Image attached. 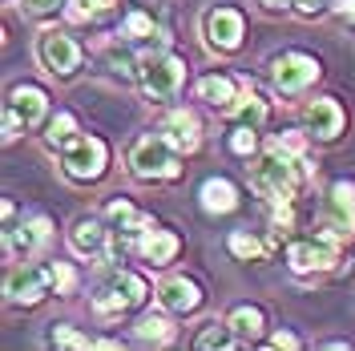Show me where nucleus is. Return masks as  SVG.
Listing matches in <instances>:
<instances>
[{"mask_svg":"<svg viewBox=\"0 0 355 351\" xmlns=\"http://www.w3.org/2000/svg\"><path fill=\"white\" fill-rule=\"evenodd\" d=\"M303 182H307V162H303V154L283 150V146H275V142H270V150L250 166V186L263 198H270V202H275V198H295Z\"/></svg>","mask_w":355,"mask_h":351,"instance_id":"nucleus-1","label":"nucleus"},{"mask_svg":"<svg viewBox=\"0 0 355 351\" xmlns=\"http://www.w3.org/2000/svg\"><path fill=\"white\" fill-rule=\"evenodd\" d=\"M121 37H130V41H141V37H154V21L141 12V8H133L125 24H121Z\"/></svg>","mask_w":355,"mask_h":351,"instance_id":"nucleus-28","label":"nucleus"},{"mask_svg":"<svg viewBox=\"0 0 355 351\" xmlns=\"http://www.w3.org/2000/svg\"><path fill=\"white\" fill-rule=\"evenodd\" d=\"M146 303V283H141V275H133V271H117L110 275L101 291L93 295V315L97 319H121L125 311L141 307Z\"/></svg>","mask_w":355,"mask_h":351,"instance_id":"nucleus-4","label":"nucleus"},{"mask_svg":"<svg viewBox=\"0 0 355 351\" xmlns=\"http://www.w3.org/2000/svg\"><path fill=\"white\" fill-rule=\"evenodd\" d=\"M105 166H110V146L101 137H89L85 133V137H73L61 150V170L73 182H97L105 174Z\"/></svg>","mask_w":355,"mask_h":351,"instance_id":"nucleus-5","label":"nucleus"},{"mask_svg":"<svg viewBox=\"0 0 355 351\" xmlns=\"http://www.w3.org/2000/svg\"><path fill=\"white\" fill-rule=\"evenodd\" d=\"M335 12H339L343 21H352V24H355V0H339V4H335Z\"/></svg>","mask_w":355,"mask_h":351,"instance_id":"nucleus-36","label":"nucleus"},{"mask_svg":"<svg viewBox=\"0 0 355 351\" xmlns=\"http://www.w3.org/2000/svg\"><path fill=\"white\" fill-rule=\"evenodd\" d=\"M323 4H327V0H295V8H299L303 17H315V12H323Z\"/></svg>","mask_w":355,"mask_h":351,"instance_id":"nucleus-34","label":"nucleus"},{"mask_svg":"<svg viewBox=\"0 0 355 351\" xmlns=\"http://www.w3.org/2000/svg\"><path fill=\"white\" fill-rule=\"evenodd\" d=\"M8 110L17 113L24 121V130H37L44 117H49V97H44L41 85H12V93H8Z\"/></svg>","mask_w":355,"mask_h":351,"instance_id":"nucleus-15","label":"nucleus"},{"mask_svg":"<svg viewBox=\"0 0 355 351\" xmlns=\"http://www.w3.org/2000/svg\"><path fill=\"white\" fill-rule=\"evenodd\" d=\"M44 286H49V271H37V266H17L4 283V295L12 307H37L44 299Z\"/></svg>","mask_w":355,"mask_h":351,"instance_id":"nucleus-13","label":"nucleus"},{"mask_svg":"<svg viewBox=\"0 0 355 351\" xmlns=\"http://www.w3.org/2000/svg\"><path fill=\"white\" fill-rule=\"evenodd\" d=\"M73 137H77V117H73V113L49 117V126H44V146H49V150H65Z\"/></svg>","mask_w":355,"mask_h":351,"instance_id":"nucleus-22","label":"nucleus"},{"mask_svg":"<svg viewBox=\"0 0 355 351\" xmlns=\"http://www.w3.org/2000/svg\"><path fill=\"white\" fill-rule=\"evenodd\" d=\"M93 4H97V12H110V8L117 4V0H93Z\"/></svg>","mask_w":355,"mask_h":351,"instance_id":"nucleus-38","label":"nucleus"},{"mask_svg":"<svg viewBox=\"0 0 355 351\" xmlns=\"http://www.w3.org/2000/svg\"><path fill=\"white\" fill-rule=\"evenodd\" d=\"M226 117H230L234 126H254V130H263V126H266V101H263V93L246 85L243 93H239V101L230 105V113H226Z\"/></svg>","mask_w":355,"mask_h":351,"instance_id":"nucleus-21","label":"nucleus"},{"mask_svg":"<svg viewBox=\"0 0 355 351\" xmlns=\"http://www.w3.org/2000/svg\"><path fill=\"white\" fill-rule=\"evenodd\" d=\"M230 154H243V157H250L254 154V146H259V130L254 126H234V133H230Z\"/></svg>","mask_w":355,"mask_h":351,"instance_id":"nucleus-27","label":"nucleus"},{"mask_svg":"<svg viewBox=\"0 0 355 351\" xmlns=\"http://www.w3.org/2000/svg\"><path fill=\"white\" fill-rule=\"evenodd\" d=\"M49 286H53L57 295H73V291H77V271L69 263H49Z\"/></svg>","mask_w":355,"mask_h":351,"instance_id":"nucleus-26","label":"nucleus"},{"mask_svg":"<svg viewBox=\"0 0 355 351\" xmlns=\"http://www.w3.org/2000/svg\"><path fill=\"white\" fill-rule=\"evenodd\" d=\"M93 12H97V4H93V0H69V8H65V17L73 24H85Z\"/></svg>","mask_w":355,"mask_h":351,"instance_id":"nucleus-31","label":"nucleus"},{"mask_svg":"<svg viewBox=\"0 0 355 351\" xmlns=\"http://www.w3.org/2000/svg\"><path fill=\"white\" fill-rule=\"evenodd\" d=\"M162 137H166L174 150H182V154H194L202 146V126L190 110H170L162 117Z\"/></svg>","mask_w":355,"mask_h":351,"instance_id":"nucleus-14","label":"nucleus"},{"mask_svg":"<svg viewBox=\"0 0 355 351\" xmlns=\"http://www.w3.org/2000/svg\"><path fill=\"white\" fill-rule=\"evenodd\" d=\"M243 12L239 8H230V4H214L206 17H202V37L210 49H218V53H234L239 44H243Z\"/></svg>","mask_w":355,"mask_h":351,"instance_id":"nucleus-8","label":"nucleus"},{"mask_svg":"<svg viewBox=\"0 0 355 351\" xmlns=\"http://www.w3.org/2000/svg\"><path fill=\"white\" fill-rule=\"evenodd\" d=\"M226 323L239 335V343H259V339H263V327H266V315H263V307L243 303V307H234L226 315Z\"/></svg>","mask_w":355,"mask_h":351,"instance_id":"nucleus-20","label":"nucleus"},{"mask_svg":"<svg viewBox=\"0 0 355 351\" xmlns=\"http://www.w3.org/2000/svg\"><path fill=\"white\" fill-rule=\"evenodd\" d=\"M303 117H307L311 133H315L319 142H331V137H339V133H343V121H347L335 97H319V101H311Z\"/></svg>","mask_w":355,"mask_h":351,"instance_id":"nucleus-17","label":"nucleus"},{"mask_svg":"<svg viewBox=\"0 0 355 351\" xmlns=\"http://www.w3.org/2000/svg\"><path fill=\"white\" fill-rule=\"evenodd\" d=\"M270 85L279 93H303L311 81H319V61L311 53H299V49H287V53H275L270 57Z\"/></svg>","mask_w":355,"mask_h":351,"instance_id":"nucleus-6","label":"nucleus"},{"mask_svg":"<svg viewBox=\"0 0 355 351\" xmlns=\"http://www.w3.org/2000/svg\"><path fill=\"white\" fill-rule=\"evenodd\" d=\"M259 4H263V8H270V12H279V8H291L295 0H259Z\"/></svg>","mask_w":355,"mask_h":351,"instance_id":"nucleus-37","label":"nucleus"},{"mask_svg":"<svg viewBox=\"0 0 355 351\" xmlns=\"http://www.w3.org/2000/svg\"><path fill=\"white\" fill-rule=\"evenodd\" d=\"M239 335L230 331V323H206V331L194 335V348H234Z\"/></svg>","mask_w":355,"mask_h":351,"instance_id":"nucleus-25","label":"nucleus"},{"mask_svg":"<svg viewBox=\"0 0 355 351\" xmlns=\"http://www.w3.org/2000/svg\"><path fill=\"white\" fill-rule=\"evenodd\" d=\"M226 246H230V255H234V259H243V263H259V259L266 255V246L254 239L250 230H234V234L226 239Z\"/></svg>","mask_w":355,"mask_h":351,"instance_id":"nucleus-24","label":"nucleus"},{"mask_svg":"<svg viewBox=\"0 0 355 351\" xmlns=\"http://www.w3.org/2000/svg\"><path fill=\"white\" fill-rule=\"evenodd\" d=\"M198 198H202V210H206V214H230V210L239 206V190H234V182H226V178H206Z\"/></svg>","mask_w":355,"mask_h":351,"instance_id":"nucleus-19","label":"nucleus"},{"mask_svg":"<svg viewBox=\"0 0 355 351\" xmlns=\"http://www.w3.org/2000/svg\"><path fill=\"white\" fill-rule=\"evenodd\" d=\"M178 250H182V239H178L174 230H157V226H150L146 234H137V255H141L150 266L174 263Z\"/></svg>","mask_w":355,"mask_h":351,"instance_id":"nucleus-16","label":"nucleus"},{"mask_svg":"<svg viewBox=\"0 0 355 351\" xmlns=\"http://www.w3.org/2000/svg\"><path fill=\"white\" fill-rule=\"evenodd\" d=\"M137 81H141V93L150 97V101H174L182 81H186V61L174 57V53H150V57H141V65H137Z\"/></svg>","mask_w":355,"mask_h":351,"instance_id":"nucleus-3","label":"nucleus"},{"mask_svg":"<svg viewBox=\"0 0 355 351\" xmlns=\"http://www.w3.org/2000/svg\"><path fill=\"white\" fill-rule=\"evenodd\" d=\"M287 263L291 271H299V275H311V271H331L339 263V246L331 239H323V234H315V239H299L287 246Z\"/></svg>","mask_w":355,"mask_h":351,"instance_id":"nucleus-9","label":"nucleus"},{"mask_svg":"<svg viewBox=\"0 0 355 351\" xmlns=\"http://www.w3.org/2000/svg\"><path fill=\"white\" fill-rule=\"evenodd\" d=\"M170 335H174V327H170V319L166 315H141L137 319V339L141 343H170Z\"/></svg>","mask_w":355,"mask_h":351,"instance_id":"nucleus-23","label":"nucleus"},{"mask_svg":"<svg viewBox=\"0 0 355 351\" xmlns=\"http://www.w3.org/2000/svg\"><path fill=\"white\" fill-rule=\"evenodd\" d=\"M37 57L53 77H73L81 69V44L65 33H57V28H44L37 37Z\"/></svg>","mask_w":355,"mask_h":351,"instance_id":"nucleus-7","label":"nucleus"},{"mask_svg":"<svg viewBox=\"0 0 355 351\" xmlns=\"http://www.w3.org/2000/svg\"><path fill=\"white\" fill-rule=\"evenodd\" d=\"M69 246H73V255H81V259H105V263L113 259L110 230H105V222L101 219H77L73 222V230H69Z\"/></svg>","mask_w":355,"mask_h":351,"instance_id":"nucleus-11","label":"nucleus"},{"mask_svg":"<svg viewBox=\"0 0 355 351\" xmlns=\"http://www.w3.org/2000/svg\"><path fill=\"white\" fill-rule=\"evenodd\" d=\"M239 93H243V89L234 85L230 77H222V73H210V77H202L198 81V97L210 105V110H218V113H230V105L239 101Z\"/></svg>","mask_w":355,"mask_h":351,"instance_id":"nucleus-18","label":"nucleus"},{"mask_svg":"<svg viewBox=\"0 0 355 351\" xmlns=\"http://www.w3.org/2000/svg\"><path fill=\"white\" fill-rule=\"evenodd\" d=\"M61 4H65V0H21V8L28 17H53Z\"/></svg>","mask_w":355,"mask_h":351,"instance_id":"nucleus-32","label":"nucleus"},{"mask_svg":"<svg viewBox=\"0 0 355 351\" xmlns=\"http://www.w3.org/2000/svg\"><path fill=\"white\" fill-rule=\"evenodd\" d=\"M270 348H299V339L291 331H279V335H270Z\"/></svg>","mask_w":355,"mask_h":351,"instance_id":"nucleus-35","label":"nucleus"},{"mask_svg":"<svg viewBox=\"0 0 355 351\" xmlns=\"http://www.w3.org/2000/svg\"><path fill=\"white\" fill-rule=\"evenodd\" d=\"M319 222L339 230L343 239H355V182H335L327 190V206Z\"/></svg>","mask_w":355,"mask_h":351,"instance_id":"nucleus-10","label":"nucleus"},{"mask_svg":"<svg viewBox=\"0 0 355 351\" xmlns=\"http://www.w3.org/2000/svg\"><path fill=\"white\" fill-rule=\"evenodd\" d=\"M157 303L170 315H194L202 307V286L186 275H170V279L157 283Z\"/></svg>","mask_w":355,"mask_h":351,"instance_id":"nucleus-12","label":"nucleus"},{"mask_svg":"<svg viewBox=\"0 0 355 351\" xmlns=\"http://www.w3.org/2000/svg\"><path fill=\"white\" fill-rule=\"evenodd\" d=\"M182 150H174L166 137H162V130L157 133H146V137H137L130 146V174L137 178V182H174L178 174H182Z\"/></svg>","mask_w":355,"mask_h":351,"instance_id":"nucleus-2","label":"nucleus"},{"mask_svg":"<svg viewBox=\"0 0 355 351\" xmlns=\"http://www.w3.org/2000/svg\"><path fill=\"white\" fill-rule=\"evenodd\" d=\"M105 61H110L121 77H133V73H137V65H141V61H133V53H130V49H121V44H110Z\"/></svg>","mask_w":355,"mask_h":351,"instance_id":"nucleus-29","label":"nucleus"},{"mask_svg":"<svg viewBox=\"0 0 355 351\" xmlns=\"http://www.w3.org/2000/svg\"><path fill=\"white\" fill-rule=\"evenodd\" d=\"M275 146H283V150H295V154H303V137H299L295 130H291V133H279V137H275Z\"/></svg>","mask_w":355,"mask_h":351,"instance_id":"nucleus-33","label":"nucleus"},{"mask_svg":"<svg viewBox=\"0 0 355 351\" xmlns=\"http://www.w3.org/2000/svg\"><path fill=\"white\" fill-rule=\"evenodd\" d=\"M49 343H53V348H93V339H89V335H81V331H69V327H53Z\"/></svg>","mask_w":355,"mask_h":351,"instance_id":"nucleus-30","label":"nucleus"}]
</instances>
